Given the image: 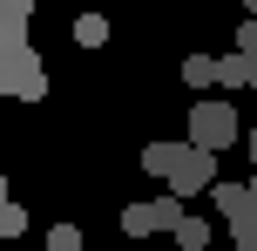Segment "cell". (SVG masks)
Returning a JSON list of instances; mask_svg holds the SVG:
<instances>
[{"mask_svg":"<svg viewBox=\"0 0 257 251\" xmlns=\"http://www.w3.org/2000/svg\"><path fill=\"white\" fill-rule=\"evenodd\" d=\"M0 89H7L14 102H41V95H48V68H41V54L27 48V41H7V48H0Z\"/></svg>","mask_w":257,"mask_h":251,"instance_id":"1","label":"cell"},{"mask_svg":"<svg viewBox=\"0 0 257 251\" xmlns=\"http://www.w3.org/2000/svg\"><path fill=\"white\" fill-rule=\"evenodd\" d=\"M183 190H169V197H142V204H128L122 211V238H156V231H176L183 224Z\"/></svg>","mask_w":257,"mask_h":251,"instance_id":"2","label":"cell"},{"mask_svg":"<svg viewBox=\"0 0 257 251\" xmlns=\"http://www.w3.org/2000/svg\"><path fill=\"white\" fill-rule=\"evenodd\" d=\"M190 136H196V143H210V149H230V143H237V109L196 95V102H190Z\"/></svg>","mask_w":257,"mask_h":251,"instance_id":"3","label":"cell"},{"mask_svg":"<svg viewBox=\"0 0 257 251\" xmlns=\"http://www.w3.org/2000/svg\"><path fill=\"white\" fill-rule=\"evenodd\" d=\"M163 184H169V190H183V197H196V190H210V184H217V149L190 136V149L176 156V170H169Z\"/></svg>","mask_w":257,"mask_h":251,"instance_id":"4","label":"cell"},{"mask_svg":"<svg viewBox=\"0 0 257 251\" xmlns=\"http://www.w3.org/2000/svg\"><path fill=\"white\" fill-rule=\"evenodd\" d=\"M183 81H190V95L223 89V61H217V54H190V61H183Z\"/></svg>","mask_w":257,"mask_h":251,"instance_id":"5","label":"cell"},{"mask_svg":"<svg viewBox=\"0 0 257 251\" xmlns=\"http://www.w3.org/2000/svg\"><path fill=\"white\" fill-rule=\"evenodd\" d=\"M27 14H34V0H0V48L27 41Z\"/></svg>","mask_w":257,"mask_h":251,"instance_id":"6","label":"cell"},{"mask_svg":"<svg viewBox=\"0 0 257 251\" xmlns=\"http://www.w3.org/2000/svg\"><path fill=\"white\" fill-rule=\"evenodd\" d=\"M183 149H190V143H142V170H149V177H169Z\"/></svg>","mask_w":257,"mask_h":251,"instance_id":"7","label":"cell"},{"mask_svg":"<svg viewBox=\"0 0 257 251\" xmlns=\"http://www.w3.org/2000/svg\"><path fill=\"white\" fill-rule=\"evenodd\" d=\"M210 204H217L223 217H230V211H244V204H250V184H223V177H217V184H210Z\"/></svg>","mask_w":257,"mask_h":251,"instance_id":"8","label":"cell"},{"mask_svg":"<svg viewBox=\"0 0 257 251\" xmlns=\"http://www.w3.org/2000/svg\"><path fill=\"white\" fill-rule=\"evenodd\" d=\"M169 238H176L183 251H203V244H210V224H203V217H190V211H183V224L169 231Z\"/></svg>","mask_w":257,"mask_h":251,"instance_id":"9","label":"cell"},{"mask_svg":"<svg viewBox=\"0 0 257 251\" xmlns=\"http://www.w3.org/2000/svg\"><path fill=\"white\" fill-rule=\"evenodd\" d=\"M223 89H250V54H223Z\"/></svg>","mask_w":257,"mask_h":251,"instance_id":"10","label":"cell"},{"mask_svg":"<svg viewBox=\"0 0 257 251\" xmlns=\"http://www.w3.org/2000/svg\"><path fill=\"white\" fill-rule=\"evenodd\" d=\"M75 41H81V48H102V41H108V21H102V14H81V21H75Z\"/></svg>","mask_w":257,"mask_h":251,"instance_id":"11","label":"cell"},{"mask_svg":"<svg viewBox=\"0 0 257 251\" xmlns=\"http://www.w3.org/2000/svg\"><path fill=\"white\" fill-rule=\"evenodd\" d=\"M48 251H81V231L75 224H54L48 231Z\"/></svg>","mask_w":257,"mask_h":251,"instance_id":"12","label":"cell"},{"mask_svg":"<svg viewBox=\"0 0 257 251\" xmlns=\"http://www.w3.org/2000/svg\"><path fill=\"white\" fill-rule=\"evenodd\" d=\"M0 231H7V238H21V231H27V211H21V204H7V211H0Z\"/></svg>","mask_w":257,"mask_h":251,"instance_id":"13","label":"cell"},{"mask_svg":"<svg viewBox=\"0 0 257 251\" xmlns=\"http://www.w3.org/2000/svg\"><path fill=\"white\" fill-rule=\"evenodd\" d=\"M237 48H250V54H257V14H244V27H237Z\"/></svg>","mask_w":257,"mask_h":251,"instance_id":"14","label":"cell"},{"mask_svg":"<svg viewBox=\"0 0 257 251\" xmlns=\"http://www.w3.org/2000/svg\"><path fill=\"white\" fill-rule=\"evenodd\" d=\"M244 54H250V48H244ZM250 95H257V54H250Z\"/></svg>","mask_w":257,"mask_h":251,"instance_id":"15","label":"cell"},{"mask_svg":"<svg viewBox=\"0 0 257 251\" xmlns=\"http://www.w3.org/2000/svg\"><path fill=\"white\" fill-rule=\"evenodd\" d=\"M250 197H257V163H250Z\"/></svg>","mask_w":257,"mask_h":251,"instance_id":"16","label":"cell"},{"mask_svg":"<svg viewBox=\"0 0 257 251\" xmlns=\"http://www.w3.org/2000/svg\"><path fill=\"white\" fill-rule=\"evenodd\" d=\"M250 163H257V129H250Z\"/></svg>","mask_w":257,"mask_h":251,"instance_id":"17","label":"cell"},{"mask_svg":"<svg viewBox=\"0 0 257 251\" xmlns=\"http://www.w3.org/2000/svg\"><path fill=\"white\" fill-rule=\"evenodd\" d=\"M244 14H257V0H244Z\"/></svg>","mask_w":257,"mask_h":251,"instance_id":"18","label":"cell"},{"mask_svg":"<svg viewBox=\"0 0 257 251\" xmlns=\"http://www.w3.org/2000/svg\"><path fill=\"white\" fill-rule=\"evenodd\" d=\"M203 251H217V244H203ZM230 251H237V244H230Z\"/></svg>","mask_w":257,"mask_h":251,"instance_id":"19","label":"cell"}]
</instances>
